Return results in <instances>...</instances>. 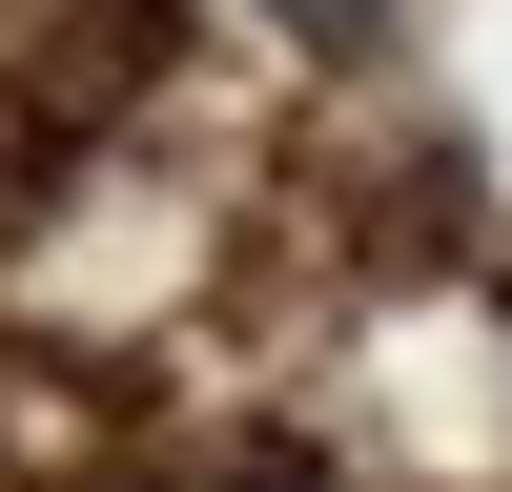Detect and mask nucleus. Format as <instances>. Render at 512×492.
I'll return each mask as SVG.
<instances>
[{
    "label": "nucleus",
    "instance_id": "nucleus-1",
    "mask_svg": "<svg viewBox=\"0 0 512 492\" xmlns=\"http://www.w3.org/2000/svg\"><path fill=\"white\" fill-rule=\"evenodd\" d=\"M267 21H287V41H369L390 0H267Z\"/></svg>",
    "mask_w": 512,
    "mask_h": 492
}]
</instances>
